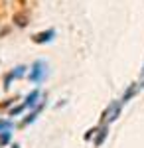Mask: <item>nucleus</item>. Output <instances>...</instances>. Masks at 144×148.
<instances>
[{"instance_id":"f257e3e1","label":"nucleus","mask_w":144,"mask_h":148,"mask_svg":"<svg viewBox=\"0 0 144 148\" xmlns=\"http://www.w3.org/2000/svg\"><path fill=\"white\" fill-rule=\"evenodd\" d=\"M121 111H122V103L121 101H111L109 107L101 114V125H111L112 121H117L121 116Z\"/></svg>"},{"instance_id":"f03ea898","label":"nucleus","mask_w":144,"mask_h":148,"mask_svg":"<svg viewBox=\"0 0 144 148\" xmlns=\"http://www.w3.org/2000/svg\"><path fill=\"white\" fill-rule=\"evenodd\" d=\"M45 75H47V63H45L44 59H38V61H34L32 67H30V81L34 83H42L45 79Z\"/></svg>"},{"instance_id":"7ed1b4c3","label":"nucleus","mask_w":144,"mask_h":148,"mask_svg":"<svg viewBox=\"0 0 144 148\" xmlns=\"http://www.w3.org/2000/svg\"><path fill=\"white\" fill-rule=\"evenodd\" d=\"M53 38H56V30H53V28H49V30H44V32L34 34V36H32V42L40 46V44H49Z\"/></svg>"},{"instance_id":"20e7f679","label":"nucleus","mask_w":144,"mask_h":148,"mask_svg":"<svg viewBox=\"0 0 144 148\" xmlns=\"http://www.w3.org/2000/svg\"><path fill=\"white\" fill-rule=\"evenodd\" d=\"M144 89V81H140V83H132V85H128V89L124 91V95H122L121 103L122 105H126V103L130 101L132 97H136V93H140Z\"/></svg>"},{"instance_id":"39448f33","label":"nucleus","mask_w":144,"mask_h":148,"mask_svg":"<svg viewBox=\"0 0 144 148\" xmlns=\"http://www.w3.org/2000/svg\"><path fill=\"white\" fill-rule=\"evenodd\" d=\"M40 99H42V93L38 91V89H34L32 93H30V95H28V97H26V99H24V109H36V107H38V101H40Z\"/></svg>"},{"instance_id":"423d86ee","label":"nucleus","mask_w":144,"mask_h":148,"mask_svg":"<svg viewBox=\"0 0 144 148\" xmlns=\"http://www.w3.org/2000/svg\"><path fill=\"white\" fill-rule=\"evenodd\" d=\"M14 24H16L18 28H26V26L30 24V14H28L26 10L16 12V14H14Z\"/></svg>"},{"instance_id":"0eeeda50","label":"nucleus","mask_w":144,"mask_h":148,"mask_svg":"<svg viewBox=\"0 0 144 148\" xmlns=\"http://www.w3.org/2000/svg\"><path fill=\"white\" fill-rule=\"evenodd\" d=\"M44 107H45V101H42V103H40V105H38V107L32 111V113H30V114H28V116L22 121V123H20V126H26V125H30V123H34V121L38 119V114L42 113V109H44Z\"/></svg>"},{"instance_id":"6e6552de","label":"nucleus","mask_w":144,"mask_h":148,"mask_svg":"<svg viewBox=\"0 0 144 148\" xmlns=\"http://www.w3.org/2000/svg\"><path fill=\"white\" fill-rule=\"evenodd\" d=\"M107 136H109V125H99V130L95 134V146H101Z\"/></svg>"},{"instance_id":"1a4fd4ad","label":"nucleus","mask_w":144,"mask_h":148,"mask_svg":"<svg viewBox=\"0 0 144 148\" xmlns=\"http://www.w3.org/2000/svg\"><path fill=\"white\" fill-rule=\"evenodd\" d=\"M12 138V130H2L0 132V146H6Z\"/></svg>"},{"instance_id":"9d476101","label":"nucleus","mask_w":144,"mask_h":148,"mask_svg":"<svg viewBox=\"0 0 144 148\" xmlns=\"http://www.w3.org/2000/svg\"><path fill=\"white\" fill-rule=\"evenodd\" d=\"M26 69H28V67H26V65H18V67H16V69H12L10 73H12V75H14V79H20V77H22L24 73H26Z\"/></svg>"},{"instance_id":"9b49d317","label":"nucleus","mask_w":144,"mask_h":148,"mask_svg":"<svg viewBox=\"0 0 144 148\" xmlns=\"http://www.w3.org/2000/svg\"><path fill=\"white\" fill-rule=\"evenodd\" d=\"M12 121H8V119H0V132L2 130H12Z\"/></svg>"},{"instance_id":"f8f14e48","label":"nucleus","mask_w":144,"mask_h":148,"mask_svg":"<svg viewBox=\"0 0 144 148\" xmlns=\"http://www.w3.org/2000/svg\"><path fill=\"white\" fill-rule=\"evenodd\" d=\"M97 130H99V126H95V128H89L87 132H85V136H83V138H85V140H91V138L97 134Z\"/></svg>"},{"instance_id":"ddd939ff","label":"nucleus","mask_w":144,"mask_h":148,"mask_svg":"<svg viewBox=\"0 0 144 148\" xmlns=\"http://www.w3.org/2000/svg\"><path fill=\"white\" fill-rule=\"evenodd\" d=\"M12 79H14V75H12V73H8V75L4 77V89H10V83H12Z\"/></svg>"},{"instance_id":"4468645a","label":"nucleus","mask_w":144,"mask_h":148,"mask_svg":"<svg viewBox=\"0 0 144 148\" xmlns=\"http://www.w3.org/2000/svg\"><path fill=\"white\" fill-rule=\"evenodd\" d=\"M12 148H20V144H14V146H12Z\"/></svg>"},{"instance_id":"2eb2a0df","label":"nucleus","mask_w":144,"mask_h":148,"mask_svg":"<svg viewBox=\"0 0 144 148\" xmlns=\"http://www.w3.org/2000/svg\"><path fill=\"white\" fill-rule=\"evenodd\" d=\"M142 77H144V65H142Z\"/></svg>"}]
</instances>
